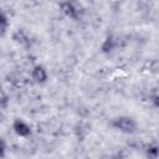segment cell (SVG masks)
Instances as JSON below:
<instances>
[{
	"label": "cell",
	"mask_w": 159,
	"mask_h": 159,
	"mask_svg": "<svg viewBox=\"0 0 159 159\" xmlns=\"http://www.w3.org/2000/svg\"><path fill=\"white\" fill-rule=\"evenodd\" d=\"M112 127L122 133H125V134H132L137 130L138 128V124H137V120L129 116H119V117H116L114 119H112L111 122Z\"/></svg>",
	"instance_id": "cell-1"
},
{
	"label": "cell",
	"mask_w": 159,
	"mask_h": 159,
	"mask_svg": "<svg viewBox=\"0 0 159 159\" xmlns=\"http://www.w3.org/2000/svg\"><path fill=\"white\" fill-rule=\"evenodd\" d=\"M12 130L15 132L16 135L22 137V138L29 137L31 134V132H32L31 125L29 123H26L24 119H20V118L14 119V122H12Z\"/></svg>",
	"instance_id": "cell-2"
},
{
	"label": "cell",
	"mask_w": 159,
	"mask_h": 159,
	"mask_svg": "<svg viewBox=\"0 0 159 159\" xmlns=\"http://www.w3.org/2000/svg\"><path fill=\"white\" fill-rule=\"evenodd\" d=\"M60 9L63 12V15L67 16L68 19H71V20H77L78 16H80V12H78L77 6L71 0H63V1H61Z\"/></svg>",
	"instance_id": "cell-3"
},
{
	"label": "cell",
	"mask_w": 159,
	"mask_h": 159,
	"mask_svg": "<svg viewBox=\"0 0 159 159\" xmlns=\"http://www.w3.org/2000/svg\"><path fill=\"white\" fill-rule=\"evenodd\" d=\"M31 78L36 83H45L48 78V73L42 65H36L31 70Z\"/></svg>",
	"instance_id": "cell-4"
},
{
	"label": "cell",
	"mask_w": 159,
	"mask_h": 159,
	"mask_svg": "<svg viewBox=\"0 0 159 159\" xmlns=\"http://www.w3.org/2000/svg\"><path fill=\"white\" fill-rule=\"evenodd\" d=\"M117 39L114 37V36H112V35H108L104 40H103V42H102V45H101V51L103 52V53H109V52H112L113 50H116V47H117Z\"/></svg>",
	"instance_id": "cell-5"
},
{
	"label": "cell",
	"mask_w": 159,
	"mask_h": 159,
	"mask_svg": "<svg viewBox=\"0 0 159 159\" xmlns=\"http://www.w3.org/2000/svg\"><path fill=\"white\" fill-rule=\"evenodd\" d=\"M7 26H9V20H7L6 14L2 11L1 15H0V30H1V36H4V35L6 34Z\"/></svg>",
	"instance_id": "cell-6"
},
{
	"label": "cell",
	"mask_w": 159,
	"mask_h": 159,
	"mask_svg": "<svg viewBox=\"0 0 159 159\" xmlns=\"http://www.w3.org/2000/svg\"><path fill=\"white\" fill-rule=\"evenodd\" d=\"M12 37H14V41H16V42H17V43H20V45H24L25 42H27V37H26L21 31L15 32Z\"/></svg>",
	"instance_id": "cell-7"
},
{
	"label": "cell",
	"mask_w": 159,
	"mask_h": 159,
	"mask_svg": "<svg viewBox=\"0 0 159 159\" xmlns=\"http://www.w3.org/2000/svg\"><path fill=\"white\" fill-rule=\"evenodd\" d=\"M147 154L149 157H157L159 154V148L157 145H149L147 148Z\"/></svg>",
	"instance_id": "cell-8"
},
{
	"label": "cell",
	"mask_w": 159,
	"mask_h": 159,
	"mask_svg": "<svg viewBox=\"0 0 159 159\" xmlns=\"http://www.w3.org/2000/svg\"><path fill=\"white\" fill-rule=\"evenodd\" d=\"M152 103H153L154 107L159 108V93H157V94H154V96L152 97Z\"/></svg>",
	"instance_id": "cell-9"
},
{
	"label": "cell",
	"mask_w": 159,
	"mask_h": 159,
	"mask_svg": "<svg viewBox=\"0 0 159 159\" xmlns=\"http://www.w3.org/2000/svg\"><path fill=\"white\" fill-rule=\"evenodd\" d=\"M5 150H6V145H5V140L2 139V140H1V152H0V155H1V157L5 155Z\"/></svg>",
	"instance_id": "cell-10"
}]
</instances>
